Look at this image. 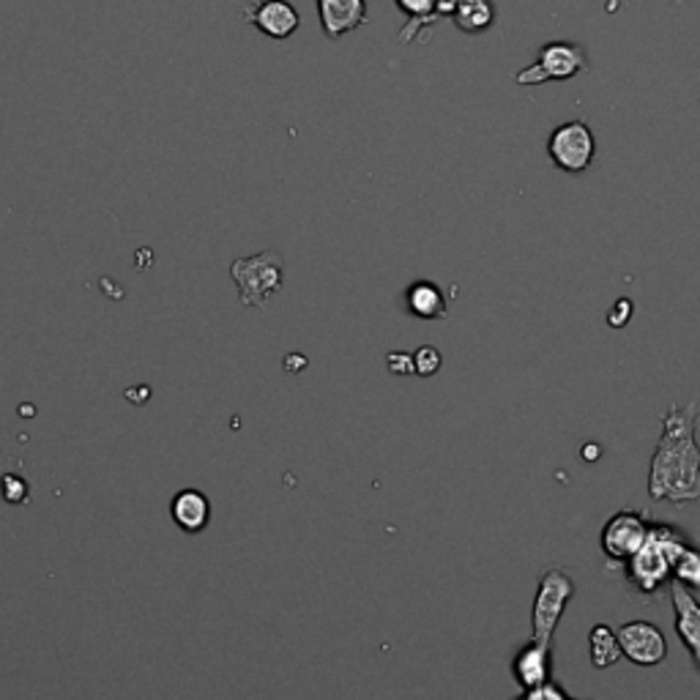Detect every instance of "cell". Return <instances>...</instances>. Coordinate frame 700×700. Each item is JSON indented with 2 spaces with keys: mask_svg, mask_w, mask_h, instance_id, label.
Here are the masks:
<instances>
[{
  "mask_svg": "<svg viewBox=\"0 0 700 700\" xmlns=\"http://www.w3.org/2000/svg\"><path fill=\"white\" fill-rule=\"evenodd\" d=\"M515 700H580V698H572V695H566L564 689H561L558 684L550 678V681L539 684V687L523 689Z\"/></svg>",
  "mask_w": 700,
  "mask_h": 700,
  "instance_id": "d6986e66",
  "label": "cell"
},
{
  "mask_svg": "<svg viewBox=\"0 0 700 700\" xmlns=\"http://www.w3.org/2000/svg\"><path fill=\"white\" fill-rule=\"evenodd\" d=\"M586 69H589V56H586V50H582L577 41H548V45L539 50L537 61L515 74V83L542 85L550 83V79L566 83V79L577 77V74H582Z\"/></svg>",
  "mask_w": 700,
  "mask_h": 700,
  "instance_id": "5b68a950",
  "label": "cell"
},
{
  "mask_svg": "<svg viewBox=\"0 0 700 700\" xmlns=\"http://www.w3.org/2000/svg\"><path fill=\"white\" fill-rule=\"evenodd\" d=\"M405 307H408V312L414 315V318H421V320H441L446 318L449 312V304H446V296H443V291L435 285V282H427V280L414 282V285L405 291Z\"/></svg>",
  "mask_w": 700,
  "mask_h": 700,
  "instance_id": "5bb4252c",
  "label": "cell"
},
{
  "mask_svg": "<svg viewBox=\"0 0 700 700\" xmlns=\"http://www.w3.org/2000/svg\"><path fill=\"white\" fill-rule=\"evenodd\" d=\"M671 600L673 611H676V633L681 638V643L687 646V651L692 654V660H700V602L695 600L692 591L681 582L671 580Z\"/></svg>",
  "mask_w": 700,
  "mask_h": 700,
  "instance_id": "7c38bea8",
  "label": "cell"
},
{
  "mask_svg": "<svg viewBox=\"0 0 700 700\" xmlns=\"http://www.w3.org/2000/svg\"><path fill=\"white\" fill-rule=\"evenodd\" d=\"M618 643L627 660L635 665L654 667L667 656V640L651 622H629L618 629Z\"/></svg>",
  "mask_w": 700,
  "mask_h": 700,
  "instance_id": "9c48e42d",
  "label": "cell"
},
{
  "mask_svg": "<svg viewBox=\"0 0 700 700\" xmlns=\"http://www.w3.org/2000/svg\"><path fill=\"white\" fill-rule=\"evenodd\" d=\"M389 370L397 372V376H410L414 370V356L408 354H389Z\"/></svg>",
  "mask_w": 700,
  "mask_h": 700,
  "instance_id": "7402d4cb",
  "label": "cell"
},
{
  "mask_svg": "<svg viewBox=\"0 0 700 700\" xmlns=\"http://www.w3.org/2000/svg\"><path fill=\"white\" fill-rule=\"evenodd\" d=\"M695 665H698V667H700V660H698V662H695Z\"/></svg>",
  "mask_w": 700,
  "mask_h": 700,
  "instance_id": "cb8c5ba5",
  "label": "cell"
},
{
  "mask_svg": "<svg viewBox=\"0 0 700 700\" xmlns=\"http://www.w3.org/2000/svg\"><path fill=\"white\" fill-rule=\"evenodd\" d=\"M689 544L687 533H681L678 528L665 526V523H654L649 526L646 542L640 544L638 553L633 558H627V580L640 597L651 600L660 594L671 582L673 564H676L678 553Z\"/></svg>",
  "mask_w": 700,
  "mask_h": 700,
  "instance_id": "7a4b0ae2",
  "label": "cell"
},
{
  "mask_svg": "<svg viewBox=\"0 0 700 700\" xmlns=\"http://www.w3.org/2000/svg\"><path fill=\"white\" fill-rule=\"evenodd\" d=\"M635 312V304L629 302V298H618L616 304H613L611 315H607V323L613 326V329H624V326L629 323V318H633Z\"/></svg>",
  "mask_w": 700,
  "mask_h": 700,
  "instance_id": "44dd1931",
  "label": "cell"
},
{
  "mask_svg": "<svg viewBox=\"0 0 700 700\" xmlns=\"http://www.w3.org/2000/svg\"><path fill=\"white\" fill-rule=\"evenodd\" d=\"M512 676L520 684V689H533L539 684L550 681V676H553V654H550L548 640H528L512 660Z\"/></svg>",
  "mask_w": 700,
  "mask_h": 700,
  "instance_id": "8fae6325",
  "label": "cell"
},
{
  "mask_svg": "<svg viewBox=\"0 0 700 700\" xmlns=\"http://www.w3.org/2000/svg\"><path fill=\"white\" fill-rule=\"evenodd\" d=\"M414 370L419 372V376H435V372L441 370V354H438V347L421 345L414 354Z\"/></svg>",
  "mask_w": 700,
  "mask_h": 700,
  "instance_id": "ffe728a7",
  "label": "cell"
},
{
  "mask_svg": "<svg viewBox=\"0 0 700 700\" xmlns=\"http://www.w3.org/2000/svg\"><path fill=\"white\" fill-rule=\"evenodd\" d=\"M170 512H173L175 526L186 533L206 531L208 520H211V504L200 490H181L170 504Z\"/></svg>",
  "mask_w": 700,
  "mask_h": 700,
  "instance_id": "4fadbf2b",
  "label": "cell"
},
{
  "mask_svg": "<svg viewBox=\"0 0 700 700\" xmlns=\"http://www.w3.org/2000/svg\"><path fill=\"white\" fill-rule=\"evenodd\" d=\"M495 3L493 0H457V7H454L452 20L463 34H484L495 25Z\"/></svg>",
  "mask_w": 700,
  "mask_h": 700,
  "instance_id": "2e32d148",
  "label": "cell"
},
{
  "mask_svg": "<svg viewBox=\"0 0 700 700\" xmlns=\"http://www.w3.org/2000/svg\"><path fill=\"white\" fill-rule=\"evenodd\" d=\"M698 403L673 405L662 416V438L651 457L649 495L651 501L689 504L700 499V449L695 441Z\"/></svg>",
  "mask_w": 700,
  "mask_h": 700,
  "instance_id": "6da1fadb",
  "label": "cell"
},
{
  "mask_svg": "<svg viewBox=\"0 0 700 700\" xmlns=\"http://www.w3.org/2000/svg\"><path fill=\"white\" fill-rule=\"evenodd\" d=\"M230 277L238 287V298L247 307H266L271 296L282 291L285 280V263L282 255L274 249L253 255V258H238L230 266Z\"/></svg>",
  "mask_w": 700,
  "mask_h": 700,
  "instance_id": "3957f363",
  "label": "cell"
},
{
  "mask_svg": "<svg viewBox=\"0 0 700 700\" xmlns=\"http://www.w3.org/2000/svg\"><path fill=\"white\" fill-rule=\"evenodd\" d=\"M646 533H649V520L643 517V512L624 509L616 512V515L605 523L600 544L607 558L622 561L624 564V561L638 553L640 544L646 542Z\"/></svg>",
  "mask_w": 700,
  "mask_h": 700,
  "instance_id": "52a82bcc",
  "label": "cell"
},
{
  "mask_svg": "<svg viewBox=\"0 0 700 700\" xmlns=\"http://www.w3.org/2000/svg\"><path fill=\"white\" fill-rule=\"evenodd\" d=\"M454 7H457V0H438V14L441 17H452Z\"/></svg>",
  "mask_w": 700,
  "mask_h": 700,
  "instance_id": "603a6c76",
  "label": "cell"
},
{
  "mask_svg": "<svg viewBox=\"0 0 700 700\" xmlns=\"http://www.w3.org/2000/svg\"><path fill=\"white\" fill-rule=\"evenodd\" d=\"M548 157L561 173L580 175L594 164L597 140L586 121H566L555 126L548 140Z\"/></svg>",
  "mask_w": 700,
  "mask_h": 700,
  "instance_id": "8992f818",
  "label": "cell"
},
{
  "mask_svg": "<svg viewBox=\"0 0 700 700\" xmlns=\"http://www.w3.org/2000/svg\"><path fill=\"white\" fill-rule=\"evenodd\" d=\"M671 580L681 582V586H687L689 591L700 589V550L695 548L692 542L678 553L676 564H673V572H671Z\"/></svg>",
  "mask_w": 700,
  "mask_h": 700,
  "instance_id": "ac0fdd59",
  "label": "cell"
},
{
  "mask_svg": "<svg viewBox=\"0 0 700 700\" xmlns=\"http://www.w3.org/2000/svg\"><path fill=\"white\" fill-rule=\"evenodd\" d=\"M572 594H575V582H572V577L561 566H553V569H548L539 577L531 613V638L548 640V643L553 640Z\"/></svg>",
  "mask_w": 700,
  "mask_h": 700,
  "instance_id": "277c9868",
  "label": "cell"
},
{
  "mask_svg": "<svg viewBox=\"0 0 700 700\" xmlns=\"http://www.w3.org/2000/svg\"><path fill=\"white\" fill-rule=\"evenodd\" d=\"M244 20L274 41L291 39L302 25V14L291 0H253L244 9Z\"/></svg>",
  "mask_w": 700,
  "mask_h": 700,
  "instance_id": "ba28073f",
  "label": "cell"
},
{
  "mask_svg": "<svg viewBox=\"0 0 700 700\" xmlns=\"http://www.w3.org/2000/svg\"><path fill=\"white\" fill-rule=\"evenodd\" d=\"M589 651L594 667L605 671V667H613L624 656L622 643H618V635L613 633L607 624H597L589 635Z\"/></svg>",
  "mask_w": 700,
  "mask_h": 700,
  "instance_id": "e0dca14e",
  "label": "cell"
},
{
  "mask_svg": "<svg viewBox=\"0 0 700 700\" xmlns=\"http://www.w3.org/2000/svg\"><path fill=\"white\" fill-rule=\"evenodd\" d=\"M320 28L329 39L354 34L367 23V0H315Z\"/></svg>",
  "mask_w": 700,
  "mask_h": 700,
  "instance_id": "30bf717a",
  "label": "cell"
},
{
  "mask_svg": "<svg viewBox=\"0 0 700 700\" xmlns=\"http://www.w3.org/2000/svg\"><path fill=\"white\" fill-rule=\"evenodd\" d=\"M394 3L408 17V23H405V28L397 36L400 45H410L419 36H425L427 25H435L443 20L438 14V0H394Z\"/></svg>",
  "mask_w": 700,
  "mask_h": 700,
  "instance_id": "9a60e30c",
  "label": "cell"
}]
</instances>
